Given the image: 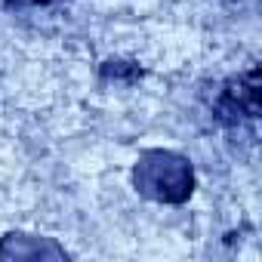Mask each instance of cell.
Returning a JSON list of instances; mask_svg holds the SVG:
<instances>
[{"mask_svg": "<svg viewBox=\"0 0 262 262\" xmlns=\"http://www.w3.org/2000/svg\"><path fill=\"white\" fill-rule=\"evenodd\" d=\"M136 185L148 194H155L158 201H170L179 204L191 194V167L167 151H151L145 155V161L136 170Z\"/></svg>", "mask_w": 262, "mask_h": 262, "instance_id": "cell-1", "label": "cell"}, {"mask_svg": "<svg viewBox=\"0 0 262 262\" xmlns=\"http://www.w3.org/2000/svg\"><path fill=\"white\" fill-rule=\"evenodd\" d=\"M105 77H114V80H136V77H139V68H136V65H126V62H108V65H105Z\"/></svg>", "mask_w": 262, "mask_h": 262, "instance_id": "cell-2", "label": "cell"}, {"mask_svg": "<svg viewBox=\"0 0 262 262\" xmlns=\"http://www.w3.org/2000/svg\"><path fill=\"white\" fill-rule=\"evenodd\" d=\"M16 4H50V0H16Z\"/></svg>", "mask_w": 262, "mask_h": 262, "instance_id": "cell-3", "label": "cell"}]
</instances>
